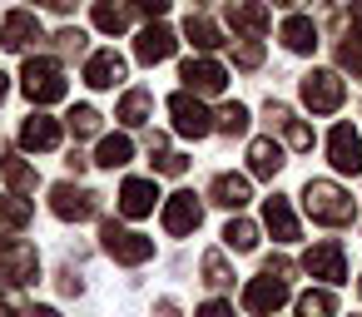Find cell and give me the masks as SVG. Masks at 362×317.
<instances>
[{
    "label": "cell",
    "mask_w": 362,
    "mask_h": 317,
    "mask_svg": "<svg viewBox=\"0 0 362 317\" xmlns=\"http://www.w3.org/2000/svg\"><path fill=\"white\" fill-rule=\"evenodd\" d=\"M303 208L313 213V223H327V228H342V223H352V213H357L352 193H342L332 179H308Z\"/></svg>",
    "instance_id": "obj_1"
},
{
    "label": "cell",
    "mask_w": 362,
    "mask_h": 317,
    "mask_svg": "<svg viewBox=\"0 0 362 317\" xmlns=\"http://www.w3.org/2000/svg\"><path fill=\"white\" fill-rule=\"evenodd\" d=\"M21 90H25V100L30 104H55V100H65V70L55 65V60H45V55H30L25 60V70H21Z\"/></svg>",
    "instance_id": "obj_2"
},
{
    "label": "cell",
    "mask_w": 362,
    "mask_h": 317,
    "mask_svg": "<svg viewBox=\"0 0 362 317\" xmlns=\"http://www.w3.org/2000/svg\"><path fill=\"white\" fill-rule=\"evenodd\" d=\"M298 90H303V104H308L313 114H337L342 100H347V85H342V75H332V70H308Z\"/></svg>",
    "instance_id": "obj_3"
},
{
    "label": "cell",
    "mask_w": 362,
    "mask_h": 317,
    "mask_svg": "<svg viewBox=\"0 0 362 317\" xmlns=\"http://www.w3.org/2000/svg\"><path fill=\"white\" fill-rule=\"evenodd\" d=\"M100 243H105V253H110L115 263H124V268H139V263L154 258V238H144V233H134V228H119V223H105V228H100Z\"/></svg>",
    "instance_id": "obj_4"
},
{
    "label": "cell",
    "mask_w": 362,
    "mask_h": 317,
    "mask_svg": "<svg viewBox=\"0 0 362 317\" xmlns=\"http://www.w3.org/2000/svg\"><path fill=\"white\" fill-rule=\"evenodd\" d=\"M169 114H174V129H179L184 139H204V134H214V114L204 109V100H199L194 90L169 95Z\"/></svg>",
    "instance_id": "obj_5"
},
{
    "label": "cell",
    "mask_w": 362,
    "mask_h": 317,
    "mask_svg": "<svg viewBox=\"0 0 362 317\" xmlns=\"http://www.w3.org/2000/svg\"><path fill=\"white\" fill-rule=\"evenodd\" d=\"M0 277H11L16 287L35 282V277H40V258H35V248L21 243V238H0Z\"/></svg>",
    "instance_id": "obj_6"
},
{
    "label": "cell",
    "mask_w": 362,
    "mask_h": 317,
    "mask_svg": "<svg viewBox=\"0 0 362 317\" xmlns=\"http://www.w3.org/2000/svg\"><path fill=\"white\" fill-rule=\"evenodd\" d=\"M50 208H55V218H65V223H85V218H95L100 193L75 189V184H55V189H50Z\"/></svg>",
    "instance_id": "obj_7"
},
{
    "label": "cell",
    "mask_w": 362,
    "mask_h": 317,
    "mask_svg": "<svg viewBox=\"0 0 362 317\" xmlns=\"http://www.w3.org/2000/svg\"><path fill=\"white\" fill-rule=\"evenodd\" d=\"M303 268H308L313 277H322V282H342V277H347V253H342L337 238H322V243H313V248L303 253Z\"/></svg>",
    "instance_id": "obj_8"
},
{
    "label": "cell",
    "mask_w": 362,
    "mask_h": 317,
    "mask_svg": "<svg viewBox=\"0 0 362 317\" xmlns=\"http://www.w3.org/2000/svg\"><path fill=\"white\" fill-rule=\"evenodd\" d=\"M204 223V203H199V193H174L169 203H164V233L169 238H189L194 228Z\"/></svg>",
    "instance_id": "obj_9"
},
{
    "label": "cell",
    "mask_w": 362,
    "mask_h": 317,
    "mask_svg": "<svg viewBox=\"0 0 362 317\" xmlns=\"http://www.w3.org/2000/svg\"><path fill=\"white\" fill-rule=\"evenodd\" d=\"M283 302H288V282L273 277V273H263V277H253V282L243 287V307H248L253 317H273Z\"/></svg>",
    "instance_id": "obj_10"
},
{
    "label": "cell",
    "mask_w": 362,
    "mask_h": 317,
    "mask_svg": "<svg viewBox=\"0 0 362 317\" xmlns=\"http://www.w3.org/2000/svg\"><path fill=\"white\" fill-rule=\"evenodd\" d=\"M327 159H332L337 174H357V169H362V139H357L352 124H337V129L327 134Z\"/></svg>",
    "instance_id": "obj_11"
},
{
    "label": "cell",
    "mask_w": 362,
    "mask_h": 317,
    "mask_svg": "<svg viewBox=\"0 0 362 317\" xmlns=\"http://www.w3.org/2000/svg\"><path fill=\"white\" fill-rule=\"evenodd\" d=\"M228 25L238 40H258L268 30V6L263 0H228Z\"/></svg>",
    "instance_id": "obj_12"
},
{
    "label": "cell",
    "mask_w": 362,
    "mask_h": 317,
    "mask_svg": "<svg viewBox=\"0 0 362 317\" xmlns=\"http://www.w3.org/2000/svg\"><path fill=\"white\" fill-rule=\"evenodd\" d=\"M174 50H179V40H174V30H169V25H159V20H154V25H144V30H139V40H134L139 65H164Z\"/></svg>",
    "instance_id": "obj_13"
},
{
    "label": "cell",
    "mask_w": 362,
    "mask_h": 317,
    "mask_svg": "<svg viewBox=\"0 0 362 317\" xmlns=\"http://www.w3.org/2000/svg\"><path fill=\"white\" fill-rule=\"evenodd\" d=\"M179 80H184L194 95H218V90L228 85V70H223L218 60H184Z\"/></svg>",
    "instance_id": "obj_14"
},
{
    "label": "cell",
    "mask_w": 362,
    "mask_h": 317,
    "mask_svg": "<svg viewBox=\"0 0 362 317\" xmlns=\"http://www.w3.org/2000/svg\"><path fill=\"white\" fill-rule=\"evenodd\" d=\"M154 198H159V184H154V179H124V184H119V213H124V218L154 213Z\"/></svg>",
    "instance_id": "obj_15"
},
{
    "label": "cell",
    "mask_w": 362,
    "mask_h": 317,
    "mask_svg": "<svg viewBox=\"0 0 362 317\" xmlns=\"http://www.w3.org/2000/svg\"><path fill=\"white\" fill-rule=\"evenodd\" d=\"M40 40V20L30 11H11L6 20H0V45L6 50H30Z\"/></svg>",
    "instance_id": "obj_16"
},
{
    "label": "cell",
    "mask_w": 362,
    "mask_h": 317,
    "mask_svg": "<svg viewBox=\"0 0 362 317\" xmlns=\"http://www.w3.org/2000/svg\"><path fill=\"white\" fill-rule=\"evenodd\" d=\"M21 144L35 149V154L60 149V119H50V114H30V119L21 124Z\"/></svg>",
    "instance_id": "obj_17"
},
{
    "label": "cell",
    "mask_w": 362,
    "mask_h": 317,
    "mask_svg": "<svg viewBox=\"0 0 362 317\" xmlns=\"http://www.w3.org/2000/svg\"><path fill=\"white\" fill-rule=\"evenodd\" d=\"M119 80H124V60H119L115 50L90 55V65H85V85H90V90H115Z\"/></svg>",
    "instance_id": "obj_18"
},
{
    "label": "cell",
    "mask_w": 362,
    "mask_h": 317,
    "mask_svg": "<svg viewBox=\"0 0 362 317\" xmlns=\"http://www.w3.org/2000/svg\"><path fill=\"white\" fill-rule=\"evenodd\" d=\"M209 193H214V203H218V208H228V213H238V208H243V203L253 198V193H248V179H243V174H218V179L209 184Z\"/></svg>",
    "instance_id": "obj_19"
},
{
    "label": "cell",
    "mask_w": 362,
    "mask_h": 317,
    "mask_svg": "<svg viewBox=\"0 0 362 317\" xmlns=\"http://www.w3.org/2000/svg\"><path fill=\"white\" fill-rule=\"evenodd\" d=\"M263 223H268V233L278 238V243H298V218H293V208H288V198H268L263 203Z\"/></svg>",
    "instance_id": "obj_20"
},
{
    "label": "cell",
    "mask_w": 362,
    "mask_h": 317,
    "mask_svg": "<svg viewBox=\"0 0 362 317\" xmlns=\"http://www.w3.org/2000/svg\"><path fill=\"white\" fill-rule=\"evenodd\" d=\"M268 119H273V124L283 129V139H288V149H298V154H303V149H313V129H308L303 119H293V114H288L283 104H268Z\"/></svg>",
    "instance_id": "obj_21"
},
{
    "label": "cell",
    "mask_w": 362,
    "mask_h": 317,
    "mask_svg": "<svg viewBox=\"0 0 362 317\" xmlns=\"http://www.w3.org/2000/svg\"><path fill=\"white\" fill-rule=\"evenodd\" d=\"M248 169H253L258 179H273V174L283 169V144H273V139H253V144H248Z\"/></svg>",
    "instance_id": "obj_22"
},
{
    "label": "cell",
    "mask_w": 362,
    "mask_h": 317,
    "mask_svg": "<svg viewBox=\"0 0 362 317\" xmlns=\"http://www.w3.org/2000/svg\"><path fill=\"white\" fill-rule=\"evenodd\" d=\"M283 45H288L293 55H313V50H317V25L303 20V16L283 20Z\"/></svg>",
    "instance_id": "obj_23"
},
{
    "label": "cell",
    "mask_w": 362,
    "mask_h": 317,
    "mask_svg": "<svg viewBox=\"0 0 362 317\" xmlns=\"http://www.w3.org/2000/svg\"><path fill=\"white\" fill-rule=\"evenodd\" d=\"M184 35L194 40V50H218V45H223L218 25H214L209 16H199V11H189V20H184Z\"/></svg>",
    "instance_id": "obj_24"
},
{
    "label": "cell",
    "mask_w": 362,
    "mask_h": 317,
    "mask_svg": "<svg viewBox=\"0 0 362 317\" xmlns=\"http://www.w3.org/2000/svg\"><path fill=\"white\" fill-rule=\"evenodd\" d=\"M124 25H129V6H124V0H95V30L119 35Z\"/></svg>",
    "instance_id": "obj_25"
},
{
    "label": "cell",
    "mask_w": 362,
    "mask_h": 317,
    "mask_svg": "<svg viewBox=\"0 0 362 317\" xmlns=\"http://www.w3.org/2000/svg\"><path fill=\"white\" fill-rule=\"evenodd\" d=\"M134 159V144L124 139V134H110V139H100V154H95V164L100 169H124Z\"/></svg>",
    "instance_id": "obj_26"
},
{
    "label": "cell",
    "mask_w": 362,
    "mask_h": 317,
    "mask_svg": "<svg viewBox=\"0 0 362 317\" xmlns=\"http://www.w3.org/2000/svg\"><path fill=\"white\" fill-rule=\"evenodd\" d=\"M0 174H6V184H11L16 193H35V184H40V174H35L25 159H16V154L0 159Z\"/></svg>",
    "instance_id": "obj_27"
},
{
    "label": "cell",
    "mask_w": 362,
    "mask_h": 317,
    "mask_svg": "<svg viewBox=\"0 0 362 317\" xmlns=\"http://www.w3.org/2000/svg\"><path fill=\"white\" fill-rule=\"evenodd\" d=\"M149 114H154V100H149V90H129V95L119 100V119H124L129 129H139Z\"/></svg>",
    "instance_id": "obj_28"
},
{
    "label": "cell",
    "mask_w": 362,
    "mask_h": 317,
    "mask_svg": "<svg viewBox=\"0 0 362 317\" xmlns=\"http://www.w3.org/2000/svg\"><path fill=\"white\" fill-rule=\"evenodd\" d=\"M223 243H228L233 253H253V248H258V223H248V218H228Z\"/></svg>",
    "instance_id": "obj_29"
},
{
    "label": "cell",
    "mask_w": 362,
    "mask_h": 317,
    "mask_svg": "<svg viewBox=\"0 0 362 317\" xmlns=\"http://www.w3.org/2000/svg\"><path fill=\"white\" fill-rule=\"evenodd\" d=\"M30 203L25 198H16V193H0V228H25L30 223Z\"/></svg>",
    "instance_id": "obj_30"
},
{
    "label": "cell",
    "mask_w": 362,
    "mask_h": 317,
    "mask_svg": "<svg viewBox=\"0 0 362 317\" xmlns=\"http://www.w3.org/2000/svg\"><path fill=\"white\" fill-rule=\"evenodd\" d=\"M214 129H218V134H228V139H233V134H243V129H248V109H243V104H223V109L214 114Z\"/></svg>",
    "instance_id": "obj_31"
},
{
    "label": "cell",
    "mask_w": 362,
    "mask_h": 317,
    "mask_svg": "<svg viewBox=\"0 0 362 317\" xmlns=\"http://www.w3.org/2000/svg\"><path fill=\"white\" fill-rule=\"evenodd\" d=\"M298 317H337L332 292H303L298 297Z\"/></svg>",
    "instance_id": "obj_32"
},
{
    "label": "cell",
    "mask_w": 362,
    "mask_h": 317,
    "mask_svg": "<svg viewBox=\"0 0 362 317\" xmlns=\"http://www.w3.org/2000/svg\"><path fill=\"white\" fill-rule=\"evenodd\" d=\"M70 129H75L80 139L100 134V109H95V104H75V109H70Z\"/></svg>",
    "instance_id": "obj_33"
},
{
    "label": "cell",
    "mask_w": 362,
    "mask_h": 317,
    "mask_svg": "<svg viewBox=\"0 0 362 317\" xmlns=\"http://www.w3.org/2000/svg\"><path fill=\"white\" fill-rule=\"evenodd\" d=\"M204 282H209V287H228V282H233L223 253H209V258H204Z\"/></svg>",
    "instance_id": "obj_34"
},
{
    "label": "cell",
    "mask_w": 362,
    "mask_h": 317,
    "mask_svg": "<svg viewBox=\"0 0 362 317\" xmlns=\"http://www.w3.org/2000/svg\"><path fill=\"white\" fill-rule=\"evenodd\" d=\"M233 60H238L243 70H258V65H263V45H258V40H243V45L233 50Z\"/></svg>",
    "instance_id": "obj_35"
},
{
    "label": "cell",
    "mask_w": 362,
    "mask_h": 317,
    "mask_svg": "<svg viewBox=\"0 0 362 317\" xmlns=\"http://www.w3.org/2000/svg\"><path fill=\"white\" fill-rule=\"evenodd\" d=\"M154 169H159V174H169V179H179V174L189 169V159H184V154H159V164H154Z\"/></svg>",
    "instance_id": "obj_36"
},
{
    "label": "cell",
    "mask_w": 362,
    "mask_h": 317,
    "mask_svg": "<svg viewBox=\"0 0 362 317\" xmlns=\"http://www.w3.org/2000/svg\"><path fill=\"white\" fill-rule=\"evenodd\" d=\"M55 40H60V50H65V55H80V50H85V30H60Z\"/></svg>",
    "instance_id": "obj_37"
},
{
    "label": "cell",
    "mask_w": 362,
    "mask_h": 317,
    "mask_svg": "<svg viewBox=\"0 0 362 317\" xmlns=\"http://www.w3.org/2000/svg\"><path fill=\"white\" fill-rule=\"evenodd\" d=\"M129 6H134L139 16H154V20H159V16H164V11L174 6V0H129Z\"/></svg>",
    "instance_id": "obj_38"
},
{
    "label": "cell",
    "mask_w": 362,
    "mask_h": 317,
    "mask_svg": "<svg viewBox=\"0 0 362 317\" xmlns=\"http://www.w3.org/2000/svg\"><path fill=\"white\" fill-rule=\"evenodd\" d=\"M0 317H25V312H21V297H16L11 287H0Z\"/></svg>",
    "instance_id": "obj_39"
},
{
    "label": "cell",
    "mask_w": 362,
    "mask_h": 317,
    "mask_svg": "<svg viewBox=\"0 0 362 317\" xmlns=\"http://www.w3.org/2000/svg\"><path fill=\"white\" fill-rule=\"evenodd\" d=\"M199 317H233V307L214 297V302H204V307H199Z\"/></svg>",
    "instance_id": "obj_40"
},
{
    "label": "cell",
    "mask_w": 362,
    "mask_h": 317,
    "mask_svg": "<svg viewBox=\"0 0 362 317\" xmlns=\"http://www.w3.org/2000/svg\"><path fill=\"white\" fill-rule=\"evenodd\" d=\"M352 35L362 40V0H352Z\"/></svg>",
    "instance_id": "obj_41"
},
{
    "label": "cell",
    "mask_w": 362,
    "mask_h": 317,
    "mask_svg": "<svg viewBox=\"0 0 362 317\" xmlns=\"http://www.w3.org/2000/svg\"><path fill=\"white\" fill-rule=\"evenodd\" d=\"M40 6H50V11H60V16H65V11H75V0H40Z\"/></svg>",
    "instance_id": "obj_42"
},
{
    "label": "cell",
    "mask_w": 362,
    "mask_h": 317,
    "mask_svg": "<svg viewBox=\"0 0 362 317\" xmlns=\"http://www.w3.org/2000/svg\"><path fill=\"white\" fill-rule=\"evenodd\" d=\"M154 312H159V317H179V307H174V302H159Z\"/></svg>",
    "instance_id": "obj_43"
},
{
    "label": "cell",
    "mask_w": 362,
    "mask_h": 317,
    "mask_svg": "<svg viewBox=\"0 0 362 317\" xmlns=\"http://www.w3.org/2000/svg\"><path fill=\"white\" fill-rule=\"evenodd\" d=\"M25 317H60V312H55V307H30Z\"/></svg>",
    "instance_id": "obj_44"
},
{
    "label": "cell",
    "mask_w": 362,
    "mask_h": 317,
    "mask_svg": "<svg viewBox=\"0 0 362 317\" xmlns=\"http://www.w3.org/2000/svg\"><path fill=\"white\" fill-rule=\"evenodd\" d=\"M6 95H11V80H6V75H0V100H6Z\"/></svg>",
    "instance_id": "obj_45"
},
{
    "label": "cell",
    "mask_w": 362,
    "mask_h": 317,
    "mask_svg": "<svg viewBox=\"0 0 362 317\" xmlns=\"http://www.w3.org/2000/svg\"><path fill=\"white\" fill-rule=\"evenodd\" d=\"M273 6H303V0H273Z\"/></svg>",
    "instance_id": "obj_46"
},
{
    "label": "cell",
    "mask_w": 362,
    "mask_h": 317,
    "mask_svg": "<svg viewBox=\"0 0 362 317\" xmlns=\"http://www.w3.org/2000/svg\"><path fill=\"white\" fill-rule=\"evenodd\" d=\"M357 292H362V282H357Z\"/></svg>",
    "instance_id": "obj_47"
},
{
    "label": "cell",
    "mask_w": 362,
    "mask_h": 317,
    "mask_svg": "<svg viewBox=\"0 0 362 317\" xmlns=\"http://www.w3.org/2000/svg\"><path fill=\"white\" fill-rule=\"evenodd\" d=\"M357 317H362V312H357Z\"/></svg>",
    "instance_id": "obj_48"
}]
</instances>
